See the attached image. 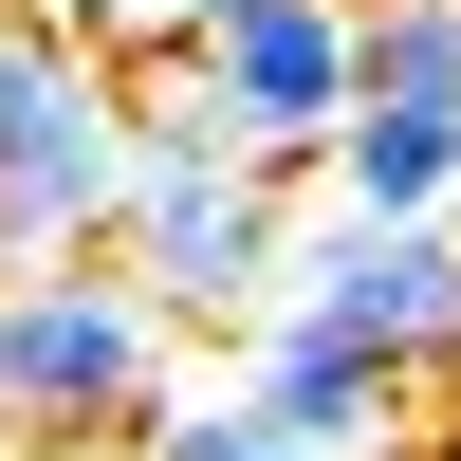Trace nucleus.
Returning <instances> with one entry per match:
<instances>
[{
	"label": "nucleus",
	"mask_w": 461,
	"mask_h": 461,
	"mask_svg": "<svg viewBox=\"0 0 461 461\" xmlns=\"http://www.w3.org/2000/svg\"><path fill=\"white\" fill-rule=\"evenodd\" d=\"M185 388V332L111 258H19L0 277V443H130Z\"/></svg>",
	"instance_id": "nucleus-1"
},
{
	"label": "nucleus",
	"mask_w": 461,
	"mask_h": 461,
	"mask_svg": "<svg viewBox=\"0 0 461 461\" xmlns=\"http://www.w3.org/2000/svg\"><path fill=\"white\" fill-rule=\"evenodd\" d=\"M130 461H295V443L258 425L240 388H167V406H148V425H130Z\"/></svg>",
	"instance_id": "nucleus-9"
},
{
	"label": "nucleus",
	"mask_w": 461,
	"mask_h": 461,
	"mask_svg": "<svg viewBox=\"0 0 461 461\" xmlns=\"http://www.w3.org/2000/svg\"><path fill=\"white\" fill-rule=\"evenodd\" d=\"M295 185H314L332 221H443L461 203V93H351Z\"/></svg>",
	"instance_id": "nucleus-7"
},
{
	"label": "nucleus",
	"mask_w": 461,
	"mask_h": 461,
	"mask_svg": "<svg viewBox=\"0 0 461 461\" xmlns=\"http://www.w3.org/2000/svg\"><path fill=\"white\" fill-rule=\"evenodd\" d=\"M443 461H461V425H443Z\"/></svg>",
	"instance_id": "nucleus-11"
},
{
	"label": "nucleus",
	"mask_w": 461,
	"mask_h": 461,
	"mask_svg": "<svg viewBox=\"0 0 461 461\" xmlns=\"http://www.w3.org/2000/svg\"><path fill=\"white\" fill-rule=\"evenodd\" d=\"M277 221H295V185L240 167V148H130V203H111L93 258L167 332H240L258 295H277Z\"/></svg>",
	"instance_id": "nucleus-3"
},
{
	"label": "nucleus",
	"mask_w": 461,
	"mask_h": 461,
	"mask_svg": "<svg viewBox=\"0 0 461 461\" xmlns=\"http://www.w3.org/2000/svg\"><path fill=\"white\" fill-rule=\"evenodd\" d=\"M240 406H258L295 461H406V406H425V388H406L388 351H351V332H314V314H258Z\"/></svg>",
	"instance_id": "nucleus-6"
},
{
	"label": "nucleus",
	"mask_w": 461,
	"mask_h": 461,
	"mask_svg": "<svg viewBox=\"0 0 461 461\" xmlns=\"http://www.w3.org/2000/svg\"><path fill=\"white\" fill-rule=\"evenodd\" d=\"M19 19H56V37H93V56L130 74V56H167V37H185V0H19Z\"/></svg>",
	"instance_id": "nucleus-10"
},
{
	"label": "nucleus",
	"mask_w": 461,
	"mask_h": 461,
	"mask_svg": "<svg viewBox=\"0 0 461 461\" xmlns=\"http://www.w3.org/2000/svg\"><path fill=\"white\" fill-rule=\"evenodd\" d=\"M258 314H314L351 351H388L406 388L461 406V221H277V295Z\"/></svg>",
	"instance_id": "nucleus-4"
},
{
	"label": "nucleus",
	"mask_w": 461,
	"mask_h": 461,
	"mask_svg": "<svg viewBox=\"0 0 461 461\" xmlns=\"http://www.w3.org/2000/svg\"><path fill=\"white\" fill-rule=\"evenodd\" d=\"M351 93H461V0H351Z\"/></svg>",
	"instance_id": "nucleus-8"
},
{
	"label": "nucleus",
	"mask_w": 461,
	"mask_h": 461,
	"mask_svg": "<svg viewBox=\"0 0 461 461\" xmlns=\"http://www.w3.org/2000/svg\"><path fill=\"white\" fill-rule=\"evenodd\" d=\"M111 203H130V74L0 0V277L19 258H93Z\"/></svg>",
	"instance_id": "nucleus-2"
},
{
	"label": "nucleus",
	"mask_w": 461,
	"mask_h": 461,
	"mask_svg": "<svg viewBox=\"0 0 461 461\" xmlns=\"http://www.w3.org/2000/svg\"><path fill=\"white\" fill-rule=\"evenodd\" d=\"M185 74H203V111H221V148L240 167H314V130L351 111V0H185V37H167Z\"/></svg>",
	"instance_id": "nucleus-5"
}]
</instances>
